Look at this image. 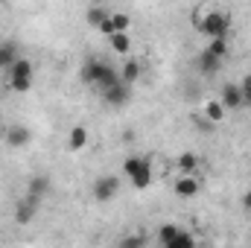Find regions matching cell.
Returning a JSON list of instances; mask_svg holds the SVG:
<instances>
[{"label":"cell","mask_w":251,"mask_h":248,"mask_svg":"<svg viewBox=\"0 0 251 248\" xmlns=\"http://www.w3.org/2000/svg\"><path fill=\"white\" fill-rule=\"evenodd\" d=\"M190 246H196V237L187 234V231H178V234H176V240L170 243V248H190Z\"/></svg>","instance_id":"cell-23"},{"label":"cell","mask_w":251,"mask_h":248,"mask_svg":"<svg viewBox=\"0 0 251 248\" xmlns=\"http://www.w3.org/2000/svg\"><path fill=\"white\" fill-rule=\"evenodd\" d=\"M225 111H228V108H225L219 99H210V102L204 105V117H207L210 123H222V120H225Z\"/></svg>","instance_id":"cell-15"},{"label":"cell","mask_w":251,"mask_h":248,"mask_svg":"<svg viewBox=\"0 0 251 248\" xmlns=\"http://www.w3.org/2000/svg\"><path fill=\"white\" fill-rule=\"evenodd\" d=\"M108 41H111V50H114V53L128 56V50H131V38H128V32H111Z\"/></svg>","instance_id":"cell-13"},{"label":"cell","mask_w":251,"mask_h":248,"mask_svg":"<svg viewBox=\"0 0 251 248\" xmlns=\"http://www.w3.org/2000/svg\"><path fill=\"white\" fill-rule=\"evenodd\" d=\"M219 67H222V56H216V53L207 50V47L196 56V70H199L201 76H213V73H219Z\"/></svg>","instance_id":"cell-8"},{"label":"cell","mask_w":251,"mask_h":248,"mask_svg":"<svg viewBox=\"0 0 251 248\" xmlns=\"http://www.w3.org/2000/svg\"><path fill=\"white\" fill-rule=\"evenodd\" d=\"M111 24H114V32H128L131 18H128L126 12H111Z\"/></svg>","instance_id":"cell-22"},{"label":"cell","mask_w":251,"mask_h":248,"mask_svg":"<svg viewBox=\"0 0 251 248\" xmlns=\"http://www.w3.org/2000/svg\"><path fill=\"white\" fill-rule=\"evenodd\" d=\"M243 207H246V210H251V190H246V193H243Z\"/></svg>","instance_id":"cell-29"},{"label":"cell","mask_w":251,"mask_h":248,"mask_svg":"<svg viewBox=\"0 0 251 248\" xmlns=\"http://www.w3.org/2000/svg\"><path fill=\"white\" fill-rule=\"evenodd\" d=\"M6 76H32V62L29 59H24V56H18L12 67L6 70Z\"/></svg>","instance_id":"cell-16"},{"label":"cell","mask_w":251,"mask_h":248,"mask_svg":"<svg viewBox=\"0 0 251 248\" xmlns=\"http://www.w3.org/2000/svg\"><path fill=\"white\" fill-rule=\"evenodd\" d=\"M207 50H213L216 56H228V38H210V44H207Z\"/></svg>","instance_id":"cell-24"},{"label":"cell","mask_w":251,"mask_h":248,"mask_svg":"<svg viewBox=\"0 0 251 248\" xmlns=\"http://www.w3.org/2000/svg\"><path fill=\"white\" fill-rule=\"evenodd\" d=\"M108 15H111L108 9H102V6H91V9H88V24H91V26H100Z\"/></svg>","instance_id":"cell-21"},{"label":"cell","mask_w":251,"mask_h":248,"mask_svg":"<svg viewBox=\"0 0 251 248\" xmlns=\"http://www.w3.org/2000/svg\"><path fill=\"white\" fill-rule=\"evenodd\" d=\"M240 91H243V102H251V73L240 82Z\"/></svg>","instance_id":"cell-25"},{"label":"cell","mask_w":251,"mask_h":248,"mask_svg":"<svg viewBox=\"0 0 251 248\" xmlns=\"http://www.w3.org/2000/svg\"><path fill=\"white\" fill-rule=\"evenodd\" d=\"M201 18H204V12H193V15H190V24H193V29H196V32L201 29Z\"/></svg>","instance_id":"cell-28"},{"label":"cell","mask_w":251,"mask_h":248,"mask_svg":"<svg viewBox=\"0 0 251 248\" xmlns=\"http://www.w3.org/2000/svg\"><path fill=\"white\" fill-rule=\"evenodd\" d=\"M199 164H201V161H199L196 152H181V155H178V170H181V173H199Z\"/></svg>","instance_id":"cell-17"},{"label":"cell","mask_w":251,"mask_h":248,"mask_svg":"<svg viewBox=\"0 0 251 248\" xmlns=\"http://www.w3.org/2000/svg\"><path fill=\"white\" fill-rule=\"evenodd\" d=\"M18 59V44L15 41H0V70H9Z\"/></svg>","instance_id":"cell-12"},{"label":"cell","mask_w":251,"mask_h":248,"mask_svg":"<svg viewBox=\"0 0 251 248\" xmlns=\"http://www.w3.org/2000/svg\"><path fill=\"white\" fill-rule=\"evenodd\" d=\"M3 140H6V146L21 149V146H26V143L32 140V131H29L26 125H9L6 134H3Z\"/></svg>","instance_id":"cell-9"},{"label":"cell","mask_w":251,"mask_h":248,"mask_svg":"<svg viewBox=\"0 0 251 248\" xmlns=\"http://www.w3.org/2000/svg\"><path fill=\"white\" fill-rule=\"evenodd\" d=\"M38 207H41V196L26 193V196H24V198H18V204H15V222H21V225L32 222V216L38 213Z\"/></svg>","instance_id":"cell-5"},{"label":"cell","mask_w":251,"mask_h":248,"mask_svg":"<svg viewBox=\"0 0 251 248\" xmlns=\"http://www.w3.org/2000/svg\"><path fill=\"white\" fill-rule=\"evenodd\" d=\"M9 88L15 94H26L32 91V76H9Z\"/></svg>","instance_id":"cell-18"},{"label":"cell","mask_w":251,"mask_h":248,"mask_svg":"<svg viewBox=\"0 0 251 248\" xmlns=\"http://www.w3.org/2000/svg\"><path fill=\"white\" fill-rule=\"evenodd\" d=\"M123 175L131 181V187H134V190H146V187L155 181L152 161H149V158H137V155L126 158V161H123Z\"/></svg>","instance_id":"cell-2"},{"label":"cell","mask_w":251,"mask_h":248,"mask_svg":"<svg viewBox=\"0 0 251 248\" xmlns=\"http://www.w3.org/2000/svg\"><path fill=\"white\" fill-rule=\"evenodd\" d=\"M199 32L207 35V38H228V32H231V15L228 12H219V9L204 12Z\"/></svg>","instance_id":"cell-3"},{"label":"cell","mask_w":251,"mask_h":248,"mask_svg":"<svg viewBox=\"0 0 251 248\" xmlns=\"http://www.w3.org/2000/svg\"><path fill=\"white\" fill-rule=\"evenodd\" d=\"M97 29H100V32H102V35H105V38H108V35H111V32H114V24H111V15H108V18H105V21H102V24H100V26H97Z\"/></svg>","instance_id":"cell-26"},{"label":"cell","mask_w":251,"mask_h":248,"mask_svg":"<svg viewBox=\"0 0 251 248\" xmlns=\"http://www.w3.org/2000/svg\"><path fill=\"white\" fill-rule=\"evenodd\" d=\"M79 79L102 94L105 88H111V85L120 82V73H117L108 62H102V59H88V62L82 64V70H79Z\"/></svg>","instance_id":"cell-1"},{"label":"cell","mask_w":251,"mask_h":248,"mask_svg":"<svg viewBox=\"0 0 251 248\" xmlns=\"http://www.w3.org/2000/svg\"><path fill=\"white\" fill-rule=\"evenodd\" d=\"M120 79H123L126 85H134L140 79V62L137 59H126L123 70H120Z\"/></svg>","instance_id":"cell-14"},{"label":"cell","mask_w":251,"mask_h":248,"mask_svg":"<svg viewBox=\"0 0 251 248\" xmlns=\"http://www.w3.org/2000/svg\"><path fill=\"white\" fill-rule=\"evenodd\" d=\"M50 190V178L47 175H35V178H29V184H26V193H35V196H44Z\"/></svg>","instance_id":"cell-20"},{"label":"cell","mask_w":251,"mask_h":248,"mask_svg":"<svg viewBox=\"0 0 251 248\" xmlns=\"http://www.w3.org/2000/svg\"><path fill=\"white\" fill-rule=\"evenodd\" d=\"M123 246L126 248H137V246H146V240H143V237H126Z\"/></svg>","instance_id":"cell-27"},{"label":"cell","mask_w":251,"mask_h":248,"mask_svg":"<svg viewBox=\"0 0 251 248\" xmlns=\"http://www.w3.org/2000/svg\"><path fill=\"white\" fill-rule=\"evenodd\" d=\"M117 190H120V178H117V175H100V178L94 181V187H91L94 201H100V204L111 201V198L117 196Z\"/></svg>","instance_id":"cell-4"},{"label":"cell","mask_w":251,"mask_h":248,"mask_svg":"<svg viewBox=\"0 0 251 248\" xmlns=\"http://www.w3.org/2000/svg\"><path fill=\"white\" fill-rule=\"evenodd\" d=\"M88 146V128L85 125H73L70 134H67V149L70 152H82Z\"/></svg>","instance_id":"cell-11"},{"label":"cell","mask_w":251,"mask_h":248,"mask_svg":"<svg viewBox=\"0 0 251 248\" xmlns=\"http://www.w3.org/2000/svg\"><path fill=\"white\" fill-rule=\"evenodd\" d=\"M219 102H222L225 108H240V105H243V91H240V85H237V82H228V85H222Z\"/></svg>","instance_id":"cell-10"},{"label":"cell","mask_w":251,"mask_h":248,"mask_svg":"<svg viewBox=\"0 0 251 248\" xmlns=\"http://www.w3.org/2000/svg\"><path fill=\"white\" fill-rule=\"evenodd\" d=\"M178 231H181L178 225H161V228H158V243H161L164 248H170V243L176 240V234H178Z\"/></svg>","instance_id":"cell-19"},{"label":"cell","mask_w":251,"mask_h":248,"mask_svg":"<svg viewBox=\"0 0 251 248\" xmlns=\"http://www.w3.org/2000/svg\"><path fill=\"white\" fill-rule=\"evenodd\" d=\"M102 99H105L108 105L120 108V105H126V102L131 99V85H126L123 79H120L117 85H111V88H105V91H102Z\"/></svg>","instance_id":"cell-7"},{"label":"cell","mask_w":251,"mask_h":248,"mask_svg":"<svg viewBox=\"0 0 251 248\" xmlns=\"http://www.w3.org/2000/svg\"><path fill=\"white\" fill-rule=\"evenodd\" d=\"M199 190H201L199 173H181V178H176V184H173V193L178 198H193Z\"/></svg>","instance_id":"cell-6"}]
</instances>
